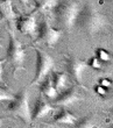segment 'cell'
Segmentation results:
<instances>
[{
  "label": "cell",
  "mask_w": 113,
  "mask_h": 128,
  "mask_svg": "<svg viewBox=\"0 0 113 128\" xmlns=\"http://www.w3.org/2000/svg\"><path fill=\"white\" fill-rule=\"evenodd\" d=\"M67 66H68V71H69L70 76H71L78 84H82V83H83V72L87 69L89 64L84 61H80L78 58L68 56Z\"/></svg>",
  "instance_id": "9c48e42d"
},
{
  "label": "cell",
  "mask_w": 113,
  "mask_h": 128,
  "mask_svg": "<svg viewBox=\"0 0 113 128\" xmlns=\"http://www.w3.org/2000/svg\"><path fill=\"white\" fill-rule=\"evenodd\" d=\"M54 111V107L48 102L47 100H44L43 98L39 99V101L35 105V110H34V113L32 114V119L33 120H37V119H41L48 115L49 113Z\"/></svg>",
  "instance_id": "7c38bea8"
},
{
  "label": "cell",
  "mask_w": 113,
  "mask_h": 128,
  "mask_svg": "<svg viewBox=\"0 0 113 128\" xmlns=\"http://www.w3.org/2000/svg\"><path fill=\"white\" fill-rule=\"evenodd\" d=\"M25 61H26V48L15 37L14 32L10 30V46L7 50L6 62H10L13 76L17 74L18 71L25 70Z\"/></svg>",
  "instance_id": "7a4b0ae2"
},
{
  "label": "cell",
  "mask_w": 113,
  "mask_h": 128,
  "mask_svg": "<svg viewBox=\"0 0 113 128\" xmlns=\"http://www.w3.org/2000/svg\"><path fill=\"white\" fill-rule=\"evenodd\" d=\"M34 50L36 51L37 63H36V74L30 85H39L44 78L48 76L50 71L54 69V60L49 54L46 51L41 50L39 48H35Z\"/></svg>",
  "instance_id": "8992f818"
},
{
  "label": "cell",
  "mask_w": 113,
  "mask_h": 128,
  "mask_svg": "<svg viewBox=\"0 0 113 128\" xmlns=\"http://www.w3.org/2000/svg\"><path fill=\"white\" fill-rule=\"evenodd\" d=\"M51 82L57 92H62L71 86V80H70L69 76L64 72H54Z\"/></svg>",
  "instance_id": "8fae6325"
},
{
  "label": "cell",
  "mask_w": 113,
  "mask_h": 128,
  "mask_svg": "<svg viewBox=\"0 0 113 128\" xmlns=\"http://www.w3.org/2000/svg\"><path fill=\"white\" fill-rule=\"evenodd\" d=\"M19 2L22 5V6H25V7H28L29 6V0H18Z\"/></svg>",
  "instance_id": "603a6c76"
},
{
  "label": "cell",
  "mask_w": 113,
  "mask_h": 128,
  "mask_svg": "<svg viewBox=\"0 0 113 128\" xmlns=\"http://www.w3.org/2000/svg\"><path fill=\"white\" fill-rule=\"evenodd\" d=\"M14 98V96L11 93L10 91H7L4 86H0V101L4 100H12Z\"/></svg>",
  "instance_id": "ac0fdd59"
},
{
  "label": "cell",
  "mask_w": 113,
  "mask_h": 128,
  "mask_svg": "<svg viewBox=\"0 0 113 128\" xmlns=\"http://www.w3.org/2000/svg\"><path fill=\"white\" fill-rule=\"evenodd\" d=\"M99 85L103 86V88H112V82H111L110 79H107V78H101L99 80Z\"/></svg>",
  "instance_id": "ffe728a7"
},
{
  "label": "cell",
  "mask_w": 113,
  "mask_h": 128,
  "mask_svg": "<svg viewBox=\"0 0 113 128\" xmlns=\"http://www.w3.org/2000/svg\"><path fill=\"white\" fill-rule=\"evenodd\" d=\"M94 90H96V92L98 93V94H100V96L106 94V88H103V86H100V85H97L96 88H94Z\"/></svg>",
  "instance_id": "44dd1931"
},
{
  "label": "cell",
  "mask_w": 113,
  "mask_h": 128,
  "mask_svg": "<svg viewBox=\"0 0 113 128\" xmlns=\"http://www.w3.org/2000/svg\"><path fill=\"white\" fill-rule=\"evenodd\" d=\"M54 121L56 124H60V125H71L75 126L77 124V118L73 114H71L68 110L65 108H62L58 113H57L55 116H54Z\"/></svg>",
  "instance_id": "5bb4252c"
},
{
  "label": "cell",
  "mask_w": 113,
  "mask_h": 128,
  "mask_svg": "<svg viewBox=\"0 0 113 128\" xmlns=\"http://www.w3.org/2000/svg\"><path fill=\"white\" fill-rule=\"evenodd\" d=\"M76 22L78 24L79 28H82L90 36L103 32L111 24L108 18L96 10L92 5H86L82 10H79Z\"/></svg>",
  "instance_id": "6da1fadb"
},
{
  "label": "cell",
  "mask_w": 113,
  "mask_h": 128,
  "mask_svg": "<svg viewBox=\"0 0 113 128\" xmlns=\"http://www.w3.org/2000/svg\"><path fill=\"white\" fill-rule=\"evenodd\" d=\"M41 19L39 27H37V37L36 42L39 43H44L48 47H54L55 44L60 41V38L63 35V32L61 29H55L49 22V15H44Z\"/></svg>",
  "instance_id": "277c9868"
},
{
  "label": "cell",
  "mask_w": 113,
  "mask_h": 128,
  "mask_svg": "<svg viewBox=\"0 0 113 128\" xmlns=\"http://www.w3.org/2000/svg\"><path fill=\"white\" fill-rule=\"evenodd\" d=\"M3 124H4V119L0 118V127H3Z\"/></svg>",
  "instance_id": "cb8c5ba5"
},
{
  "label": "cell",
  "mask_w": 113,
  "mask_h": 128,
  "mask_svg": "<svg viewBox=\"0 0 113 128\" xmlns=\"http://www.w3.org/2000/svg\"><path fill=\"white\" fill-rule=\"evenodd\" d=\"M54 102L57 106H61V107H67L69 105H72L77 101L83 100V96L80 93V91L78 90V88L76 86H70L67 90L61 92V96H57L55 99H54Z\"/></svg>",
  "instance_id": "52a82bcc"
},
{
  "label": "cell",
  "mask_w": 113,
  "mask_h": 128,
  "mask_svg": "<svg viewBox=\"0 0 113 128\" xmlns=\"http://www.w3.org/2000/svg\"><path fill=\"white\" fill-rule=\"evenodd\" d=\"M41 86V92L44 97L49 98V99H55V98L58 96V92L56 91V88H54L53 82H51V78H44L43 80L40 83Z\"/></svg>",
  "instance_id": "9a60e30c"
},
{
  "label": "cell",
  "mask_w": 113,
  "mask_h": 128,
  "mask_svg": "<svg viewBox=\"0 0 113 128\" xmlns=\"http://www.w3.org/2000/svg\"><path fill=\"white\" fill-rule=\"evenodd\" d=\"M17 29L21 34L34 37L36 35V30H37V22L35 15L32 13L28 14V15L20 16L17 20Z\"/></svg>",
  "instance_id": "ba28073f"
},
{
  "label": "cell",
  "mask_w": 113,
  "mask_h": 128,
  "mask_svg": "<svg viewBox=\"0 0 113 128\" xmlns=\"http://www.w3.org/2000/svg\"><path fill=\"white\" fill-rule=\"evenodd\" d=\"M0 16L1 20L7 22H15L17 20V13L13 8L12 0H0Z\"/></svg>",
  "instance_id": "30bf717a"
},
{
  "label": "cell",
  "mask_w": 113,
  "mask_h": 128,
  "mask_svg": "<svg viewBox=\"0 0 113 128\" xmlns=\"http://www.w3.org/2000/svg\"><path fill=\"white\" fill-rule=\"evenodd\" d=\"M79 5L75 1L65 0L60 4H56V6L54 7V14L56 16L57 21L60 22L64 28L70 29L73 27V24H76L77 15L79 13Z\"/></svg>",
  "instance_id": "3957f363"
},
{
  "label": "cell",
  "mask_w": 113,
  "mask_h": 128,
  "mask_svg": "<svg viewBox=\"0 0 113 128\" xmlns=\"http://www.w3.org/2000/svg\"><path fill=\"white\" fill-rule=\"evenodd\" d=\"M75 126H78V127H96V121H94V118L92 115H87V116L80 120L78 125Z\"/></svg>",
  "instance_id": "2e32d148"
},
{
  "label": "cell",
  "mask_w": 113,
  "mask_h": 128,
  "mask_svg": "<svg viewBox=\"0 0 113 128\" xmlns=\"http://www.w3.org/2000/svg\"><path fill=\"white\" fill-rule=\"evenodd\" d=\"M8 110L27 125H30L33 121L27 90H23L18 96H14V98L8 104Z\"/></svg>",
  "instance_id": "5b68a950"
},
{
  "label": "cell",
  "mask_w": 113,
  "mask_h": 128,
  "mask_svg": "<svg viewBox=\"0 0 113 128\" xmlns=\"http://www.w3.org/2000/svg\"><path fill=\"white\" fill-rule=\"evenodd\" d=\"M89 65H90L92 69H94V70H100V69H101V63H100V61L97 57H92V58H91V61H90V63H89Z\"/></svg>",
  "instance_id": "d6986e66"
},
{
  "label": "cell",
  "mask_w": 113,
  "mask_h": 128,
  "mask_svg": "<svg viewBox=\"0 0 113 128\" xmlns=\"http://www.w3.org/2000/svg\"><path fill=\"white\" fill-rule=\"evenodd\" d=\"M6 63V57L4 58V60H0V83H3V65Z\"/></svg>",
  "instance_id": "7402d4cb"
},
{
  "label": "cell",
  "mask_w": 113,
  "mask_h": 128,
  "mask_svg": "<svg viewBox=\"0 0 113 128\" xmlns=\"http://www.w3.org/2000/svg\"><path fill=\"white\" fill-rule=\"evenodd\" d=\"M34 2H35V8L33 10V14L40 12L44 15H50L54 7L56 6L57 0H34Z\"/></svg>",
  "instance_id": "4fadbf2b"
},
{
  "label": "cell",
  "mask_w": 113,
  "mask_h": 128,
  "mask_svg": "<svg viewBox=\"0 0 113 128\" xmlns=\"http://www.w3.org/2000/svg\"><path fill=\"white\" fill-rule=\"evenodd\" d=\"M97 58L101 62H110L112 60V56L108 51H106L103 48H99L97 49Z\"/></svg>",
  "instance_id": "e0dca14e"
}]
</instances>
